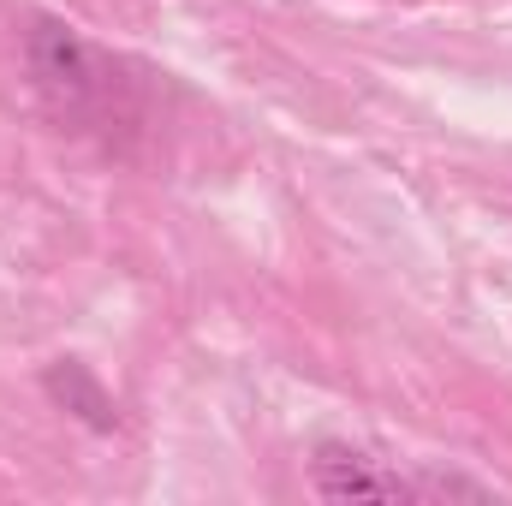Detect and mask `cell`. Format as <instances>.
<instances>
[{
  "label": "cell",
  "mask_w": 512,
  "mask_h": 506,
  "mask_svg": "<svg viewBox=\"0 0 512 506\" xmlns=\"http://www.w3.org/2000/svg\"><path fill=\"white\" fill-rule=\"evenodd\" d=\"M316 495L322 501H405L411 483H399L376 459L352 453V447H322L316 453Z\"/></svg>",
  "instance_id": "6da1fadb"
}]
</instances>
